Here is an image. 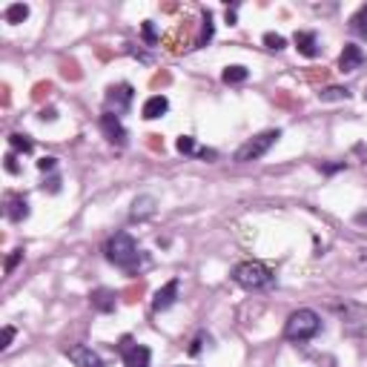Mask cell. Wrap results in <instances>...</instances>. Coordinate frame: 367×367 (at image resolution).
<instances>
[{"instance_id":"32","label":"cell","mask_w":367,"mask_h":367,"mask_svg":"<svg viewBox=\"0 0 367 367\" xmlns=\"http://www.w3.org/2000/svg\"><path fill=\"white\" fill-rule=\"evenodd\" d=\"M227 23H230V26L235 23V9H227Z\"/></svg>"},{"instance_id":"2","label":"cell","mask_w":367,"mask_h":367,"mask_svg":"<svg viewBox=\"0 0 367 367\" xmlns=\"http://www.w3.org/2000/svg\"><path fill=\"white\" fill-rule=\"evenodd\" d=\"M103 253H107L110 264H115V267H121V270H126V273L138 270V264L144 261L135 239H133L129 232H115L112 239L107 241V250H103Z\"/></svg>"},{"instance_id":"29","label":"cell","mask_w":367,"mask_h":367,"mask_svg":"<svg viewBox=\"0 0 367 367\" xmlns=\"http://www.w3.org/2000/svg\"><path fill=\"white\" fill-rule=\"evenodd\" d=\"M201 345H204V336H198L195 342L190 345V356H198V353H201Z\"/></svg>"},{"instance_id":"9","label":"cell","mask_w":367,"mask_h":367,"mask_svg":"<svg viewBox=\"0 0 367 367\" xmlns=\"http://www.w3.org/2000/svg\"><path fill=\"white\" fill-rule=\"evenodd\" d=\"M3 213H6V218L12 224H20V221L29 218V201H26V195H20V193H9Z\"/></svg>"},{"instance_id":"8","label":"cell","mask_w":367,"mask_h":367,"mask_svg":"<svg viewBox=\"0 0 367 367\" xmlns=\"http://www.w3.org/2000/svg\"><path fill=\"white\" fill-rule=\"evenodd\" d=\"M66 356H69V361H72L75 367H107V364H103V359H100L92 347H87V345H75V347H69Z\"/></svg>"},{"instance_id":"1","label":"cell","mask_w":367,"mask_h":367,"mask_svg":"<svg viewBox=\"0 0 367 367\" xmlns=\"http://www.w3.org/2000/svg\"><path fill=\"white\" fill-rule=\"evenodd\" d=\"M319 333H322V316L310 307H301V310L290 313L287 322H284V338L287 342H293V345H304V342H310V338H316Z\"/></svg>"},{"instance_id":"16","label":"cell","mask_w":367,"mask_h":367,"mask_svg":"<svg viewBox=\"0 0 367 367\" xmlns=\"http://www.w3.org/2000/svg\"><path fill=\"white\" fill-rule=\"evenodd\" d=\"M350 32L361 40H367V6H361L353 17H350Z\"/></svg>"},{"instance_id":"17","label":"cell","mask_w":367,"mask_h":367,"mask_svg":"<svg viewBox=\"0 0 367 367\" xmlns=\"http://www.w3.org/2000/svg\"><path fill=\"white\" fill-rule=\"evenodd\" d=\"M221 77H224V84H244L247 77H250V72H247V66H239V63H235V66H227Z\"/></svg>"},{"instance_id":"33","label":"cell","mask_w":367,"mask_h":367,"mask_svg":"<svg viewBox=\"0 0 367 367\" xmlns=\"http://www.w3.org/2000/svg\"><path fill=\"white\" fill-rule=\"evenodd\" d=\"M356 221H359V224H367V213H359V216H356Z\"/></svg>"},{"instance_id":"23","label":"cell","mask_w":367,"mask_h":367,"mask_svg":"<svg viewBox=\"0 0 367 367\" xmlns=\"http://www.w3.org/2000/svg\"><path fill=\"white\" fill-rule=\"evenodd\" d=\"M264 43H267V49H276V52H281V49L287 46V40H284L281 35H276V32H267V35H264Z\"/></svg>"},{"instance_id":"13","label":"cell","mask_w":367,"mask_h":367,"mask_svg":"<svg viewBox=\"0 0 367 367\" xmlns=\"http://www.w3.org/2000/svg\"><path fill=\"white\" fill-rule=\"evenodd\" d=\"M167 110H170V100H167L164 95H152V98H147V100H144L141 115H144L147 121H155V118L167 115Z\"/></svg>"},{"instance_id":"27","label":"cell","mask_w":367,"mask_h":367,"mask_svg":"<svg viewBox=\"0 0 367 367\" xmlns=\"http://www.w3.org/2000/svg\"><path fill=\"white\" fill-rule=\"evenodd\" d=\"M55 167H58V158H40V161H38V170H40V172H52Z\"/></svg>"},{"instance_id":"14","label":"cell","mask_w":367,"mask_h":367,"mask_svg":"<svg viewBox=\"0 0 367 367\" xmlns=\"http://www.w3.org/2000/svg\"><path fill=\"white\" fill-rule=\"evenodd\" d=\"M293 43H296V49L301 52L304 58H316L319 55V40H316V35H313V32H296Z\"/></svg>"},{"instance_id":"20","label":"cell","mask_w":367,"mask_h":367,"mask_svg":"<svg viewBox=\"0 0 367 367\" xmlns=\"http://www.w3.org/2000/svg\"><path fill=\"white\" fill-rule=\"evenodd\" d=\"M9 147H12L15 152H32V141L26 138V135H20V133L9 135Z\"/></svg>"},{"instance_id":"22","label":"cell","mask_w":367,"mask_h":367,"mask_svg":"<svg viewBox=\"0 0 367 367\" xmlns=\"http://www.w3.org/2000/svg\"><path fill=\"white\" fill-rule=\"evenodd\" d=\"M209 40H213V12H204V29H201V46H207Z\"/></svg>"},{"instance_id":"6","label":"cell","mask_w":367,"mask_h":367,"mask_svg":"<svg viewBox=\"0 0 367 367\" xmlns=\"http://www.w3.org/2000/svg\"><path fill=\"white\" fill-rule=\"evenodd\" d=\"M118 353H121V359H123V367H149V359H152L149 347L133 342L129 336H123L121 342H118Z\"/></svg>"},{"instance_id":"30","label":"cell","mask_w":367,"mask_h":367,"mask_svg":"<svg viewBox=\"0 0 367 367\" xmlns=\"http://www.w3.org/2000/svg\"><path fill=\"white\" fill-rule=\"evenodd\" d=\"M61 190V178L55 175V178H49V193H58Z\"/></svg>"},{"instance_id":"12","label":"cell","mask_w":367,"mask_h":367,"mask_svg":"<svg viewBox=\"0 0 367 367\" xmlns=\"http://www.w3.org/2000/svg\"><path fill=\"white\" fill-rule=\"evenodd\" d=\"M155 213H158V201H155L152 195H138L133 201V209H129V218H133V221H147Z\"/></svg>"},{"instance_id":"26","label":"cell","mask_w":367,"mask_h":367,"mask_svg":"<svg viewBox=\"0 0 367 367\" xmlns=\"http://www.w3.org/2000/svg\"><path fill=\"white\" fill-rule=\"evenodd\" d=\"M144 40L152 46V43H158V35H155V26L152 20H144Z\"/></svg>"},{"instance_id":"15","label":"cell","mask_w":367,"mask_h":367,"mask_svg":"<svg viewBox=\"0 0 367 367\" xmlns=\"http://www.w3.org/2000/svg\"><path fill=\"white\" fill-rule=\"evenodd\" d=\"M89 301H92V307H95L98 313H112V310H115V293L107 290V287L95 290V293L89 296Z\"/></svg>"},{"instance_id":"5","label":"cell","mask_w":367,"mask_h":367,"mask_svg":"<svg viewBox=\"0 0 367 367\" xmlns=\"http://www.w3.org/2000/svg\"><path fill=\"white\" fill-rule=\"evenodd\" d=\"M133 98H135V89L129 84H112V87H107L103 103H107V112L121 118L123 112H129V107H133Z\"/></svg>"},{"instance_id":"4","label":"cell","mask_w":367,"mask_h":367,"mask_svg":"<svg viewBox=\"0 0 367 367\" xmlns=\"http://www.w3.org/2000/svg\"><path fill=\"white\" fill-rule=\"evenodd\" d=\"M278 138H281V129H267V133L253 135L250 141H244L239 147V152H235V161H239V164H250V161L264 158V155L278 144Z\"/></svg>"},{"instance_id":"7","label":"cell","mask_w":367,"mask_h":367,"mask_svg":"<svg viewBox=\"0 0 367 367\" xmlns=\"http://www.w3.org/2000/svg\"><path fill=\"white\" fill-rule=\"evenodd\" d=\"M100 129H103V135H107V141H110V144H115V147H126L129 133H126V126L121 123V118H118V115L103 112V115H100Z\"/></svg>"},{"instance_id":"3","label":"cell","mask_w":367,"mask_h":367,"mask_svg":"<svg viewBox=\"0 0 367 367\" xmlns=\"http://www.w3.org/2000/svg\"><path fill=\"white\" fill-rule=\"evenodd\" d=\"M232 281L250 293H258V290H267L276 281V276L264 261H241V264L232 267Z\"/></svg>"},{"instance_id":"18","label":"cell","mask_w":367,"mask_h":367,"mask_svg":"<svg viewBox=\"0 0 367 367\" xmlns=\"http://www.w3.org/2000/svg\"><path fill=\"white\" fill-rule=\"evenodd\" d=\"M3 17H6V23H23L26 17H29V6H26V3H12V6H6Z\"/></svg>"},{"instance_id":"10","label":"cell","mask_w":367,"mask_h":367,"mask_svg":"<svg viewBox=\"0 0 367 367\" xmlns=\"http://www.w3.org/2000/svg\"><path fill=\"white\" fill-rule=\"evenodd\" d=\"M178 287H181V281L178 278H170L158 293H155V299H152V310L155 313H164V310H170L175 301H178Z\"/></svg>"},{"instance_id":"28","label":"cell","mask_w":367,"mask_h":367,"mask_svg":"<svg viewBox=\"0 0 367 367\" xmlns=\"http://www.w3.org/2000/svg\"><path fill=\"white\" fill-rule=\"evenodd\" d=\"M3 161H6V172H12V175H17V172H20V167H17V158H15V152H9Z\"/></svg>"},{"instance_id":"11","label":"cell","mask_w":367,"mask_h":367,"mask_svg":"<svg viewBox=\"0 0 367 367\" xmlns=\"http://www.w3.org/2000/svg\"><path fill=\"white\" fill-rule=\"evenodd\" d=\"M364 52H361V46H356V43H347L345 46V52H342V58H338V72H356V69H361L364 66Z\"/></svg>"},{"instance_id":"25","label":"cell","mask_w":367,"mask_h":367,"mask_svg":"<svg viewBox=\"0 0 367 367\" xmlns=\"http://www.w3.org/2000/svg\"><path fill=\"white\" fill-rule=\"evenodd\" d=\"M20 258H23V250H12V255L6 258V267H3V270H6V276H12V273H15V267L20 264Z\"/></svg>"},{"instance_id":"19","label":"cell","mask_w":367,"mask_h":367,"mask_svg":"<svg viewBox=\"0 0 367 367\" xmlns=\"http://www.w3.org/2000/svg\"><path fill=\"white\" fill-rule=\"evenodd\" d=\"M350 98V89L345 87H327L319 92V100H347Z\"/></svg>"},{"instance_id":"31","label":"cell","mask_w":367,"mask_h":367,"mask_svg":"<svg viewBox=\"0 0 367 367\" xmlns=\"http://www.w3.org/2000/svg\"><path fill=\"white\" fill-rule=\"evenodd\" d=\"M40 121H55V110H43V112H40Z\"/></svg>"},{"instance_id":"24","label":"cell","mask_w":367,"mask_h":367,"mask_svg":"<svg viewBox=\"0 0 367 367\" xmlns=\"http://www.w3.org/2000/svg\"><path fill=\"white\" fill-rule=\"evenodd\" d=\"M12 338H15V327L6 324V327H3V336H0V353H6V350L12 347Z\"/></svg>"},{"instance_id":"21","label":"cell","mask_w":367,"mask_h":367,"mask_svg":"<svg viewBox=\"0 0 367 367\" xmlns=\"http://www.w3.org/2000/svg\"><path fill=\"white\" fill-rule=\"evenodd\" d=\"M175 147H178V152H181V155H195V152H198L195 138H190V135H181V138L175 141Z\"/></svg>"}]
</instances>
